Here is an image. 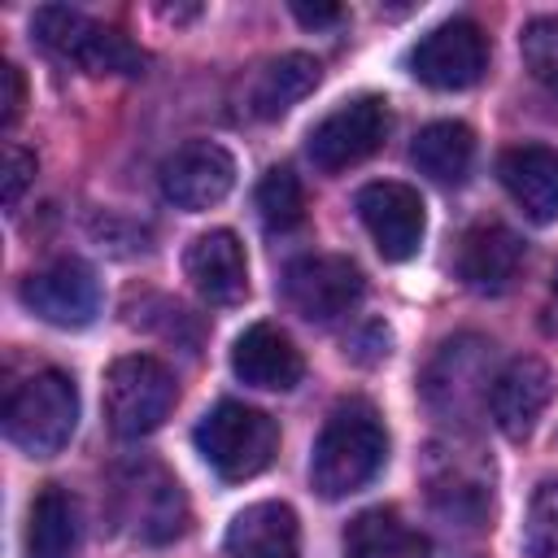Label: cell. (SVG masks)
Returning <instances> with one entry per match:
<instances>
[{"label":"cell","mask_w":558,"mask_h":558,"mask_svg":"<svg viewBox=\"0 0 558 558\" xmlns=\"http://www.w3.org/2000/svg\"><path fill=\"white\" fill-rule=\"evenodd\" d=\"M384 462H388V432H384L375 405L362 397H349L327 414V423L314 440L310 484L318 497L340 501V497L366 488Z\"/></svg>","instance_id":"cell-1"},{"label":"cell","mask_w":558,"mask_h":558,"mask_svg":"<svg viewBox=\"0 0 558 558\" xmlns=\"http://www.w3.org/2000/svg\"><path fill=\"white\" fill-rule=\"evenodd\" d=\"M74 427H78V388L57 366L26 375L4 401V436L31 458L61 453Z\"/></svg>","instance_id":"cell-2"},{"label":"cell","mask_w":558,"mask_h":558,"mask_svg":"<svg viewBox=\"0 0 558 558\" xmlns=\"http://www.w3.org/2000/svg\"><path fill=\"white\" fill-rule=\"evenodd\" d=\"M179 401L174 371L153 353H126L105 371V423L122 440L157 432Z\"/></svg>","instance_id":"cell-3"},{"label":"cell","mask_w":558,"mask_h":558,"mask_svg":"<svg viewBox=\"0 0 558 558\" xmlns=\"http://www.w3.org/2000/svg\"><path fill=\"white\" fill-rule=\"evenodd\" d=\"M31 31H35V39H39L48 52L74 61V65L87 70V74H126V78H135V74H144V65H148V57H144L122 31L100 26L96 17H87V13H78V9H65V4H44V9H35Z\"/></svg>","instance_id":"cell-4"},{"label":"cell","mask_w":558,"mask_h":558,"mask_svg":"<svg viewBox=\"0 0 558 558\" xmlns=\"http://www.w3.org/2000/svg\"><path fill=\"white\" fill-rule=\"evenodd\" d=\"M196 449L222 480H253L275 462L279 427L270 414L244 405V401H218L196 423Z\"/></svg>","instance_id":"cell-5"},{"label":"cell","mask_w":558,"mask_h":558,"mask_svg":"<svg viewBox=\"0 0 558 558\" xmlns=\"http://www.w3.org/2000/svg\"><path fill=\"white\" fill-rule=\"evenodd\" d=\"M113 514L144 545H166L187 532V497L157 462H126L113 471Z\"/></svg>","instance_id":"cell-6"},{"label":"cell","mask_w":558,"mask_h":558,"mask_svg":"<svg viewBox=\"0 0 558 558\" xmlns=\"http://www.w3.org/2000/svg\"><path fill=\"white\" fill-rule=\"evenodd\" d=\"M493 362V344L480 336H453L440 344V353L432 357L427 375H423V397L440 418H466L480 405H488L493 379L488 375Z\"/></svg>","instance_id":"cell-7"},{"label":"cell","mask_w":558,"mask_h":558,"mask_svg":"<svg viewBox=\"0 0 558 558\" xmlns=\"http://www.w3.org/2000/svg\"><path fill=\"white\" fill-rule=\"evenodd\" d=\"M388 126H392V113L384 96H353L310 131V144H305L310 161L327 174H340L366 161L371 153H379L388 140Z\"/></svg>","instance_id":"cell-8"},{"label":"cell","mask_w":558,"mask_h":558,"mask_svg":"<svg viewBox=\"0 0 558 558\" xmlns=\"http://www.w3.org/2000/svg\"><path fill=\"white\" fill-rule=\"evenodd\" d=\"M488 70V35L471 17H449L410 48V74L436 92H462Z\"/></svg>","instance_id":"cell-9"},{"label":"cell","mask_w":558,"mask_h":558,"mask_svg":"<svg viewBox=\"0 0 558 558\" xmlns=\"http://www.w3.org/2000/svg\"><path fill=\"white\" fill-rule=\"evenodd\" d=\"M366 292L362 270L349 257L336 253H314V257H296L283 270V296L288 305L305 318V323H336L344 318Z\"/></svg>","instance_id":"cell-10"},{"label":"cell","mask_w":558,"mask_h":558,"mask_svg":"<svg viewBox=\"0 0 558 558\" xmlns=\"http://www.w3.org/2000/svg\"><path fill=\"white\" fill-rule=\"evenodd\" d=\"M17 296L35 318L65 327V331H78L100 314V279L78 257H61V262L26 275Z\"/></svg>","instance_id":"cell-11"},{"label":"cell","mask_w":558,"mask_h":558,"mask_svg":"<svg viewBox=\"0 0 558 558\" xmlns=\"http://www.w3.org/2000/svg\"><path fill=\"white\" fill-rule=\"evenodd\" d=\"M357 218L371 231L384 262H410L423 244V231H427L423 196L410 183H397V179L366 183L357 192Z\"/></svg>","instance_id":"cell-12"},{"label":"cell","mask_w":558,"mask_h":558,"mask_svg":"<svg viewBox=\"0 0 558 558\" xmlns=\"http://www.w3.org/2000/svg\"><path fill=\"white\" fill-rule=\"evenodd\" d=\"M235 187V157L214 140H187L161 161V196L187 214L214 209Z\"/></svg>","instance_id":"cell-13"},{"label":"cell","mask_w":558,"mask_h":558,"mask_svg":"<svg viewBox=\"0 0 558 558\" xmlns=\"http://www.w3.org/2000/svg\"><path fill=\"white\" fill-rule=\"evenodd\" d=\"M554 397V375L541 357L523 353L514 362H506L493 379V392H488V410H493V423L510 436V440H523L532 436L536 418L545 414Z\"/></svg>","instance_id":"cell-14"},{"label":"cell","mask_w":558,"mask_h":558,"mask_svg":"<svg viewBox=\"0 0 558 558\" xmlns=\"http://www.w3.org/2000/svg\"><path fill=\"white\" fill-rule=\"evenodd\" d=\"M231 371L240 384L262 388V392H288L301 384L305 362L301 349L288 340V331L270 327V323H253L235 336L231 344Z\"/></svg>","instance_id":"cell-15"},{"label":"cell","mask_w":558,"mask_h":558,"mask_svg":"<svg viewBox=\"0 0 558 558\" xmlns=\"http://www.w3.org/2000/svg\"><path fill=\"white\" fill-rule=\"evenodd\" d=\"M523 270V240L501 222H480L458 244V279L471 292L501 296L514 288Z\"/></svg>","instance_id":"cell-16"},{"label":"cell","mask_w":558,"mask_h":558,"mask_svg":"<svg viewBox=\"0 0 558 558\" xmlns=\"http://www.w3.org/2000/svg\"><path fill=\"white\" fill-rule=\"evenodd\" d=\"M183 270L192 279V288L209 301V305H235L248 296V262H244V244L235 240V231L218 227L205 231L187 244L183 253Z\"/></svg>","instance_id":"cell-17"},{"label":"cell","mask_w":558,"mask_h":558,"mask_svg":"<svg viewBox=\"0 0 558 558\" xmlns=\"http://www.w3.org/2000/svg\"><path fill=\"white\" fill-rule=\"evenodd\" d=\"M427 497L440 514L466 519L471 527H480V519L493 506V471L471 462V453H462V449H449V453L432 449V458H427Z\"/></svg>","instance_id":"cell-18"},{"label":"cell","mask_w":558,"mask_h":558,"mask_svg":"<svg viewBox=\"0 0 558 558\" xmlns=\"http://www.w3.org/2000/svg\"><path fill=\"white\" fill-rule=\"evenodd\" d=\"M497 174H501V187L510 192V201L523 209V218H532L541 227L558 218V148L514 144L501 153Z\"/></svg>","instance_id":"cell-19"},{"label":"cell","mask_w":558,"mask_h":558,"mask_svg":"<svg viewBox=\"0 0 558 558\" xmlns=\"http://www.w3.org/2000/svg\"><path fill=\"white\" fill-rule=\"evenodd\" d=\"M231 558H301V523L288 501L244 506L227 527Z\"/></svg>","instance_id":"cell-20"},{"label":"cell","mask_w":558,"mask_h":558,"mask_svg":"<svg viewBox=\"0 0 558 558\" xmlns=\"http://www.w3.org/2000/svg\"><path fill=\"white\" fill-rule=\"evenodd\" d=\"M318 74H323V65L310 52H283V57L257 65V74L248 78L244 105H248L253 118L270 122L279 113H288L296 100H305L318 87Z\"/></svg>","instance_id":"cell-21"},{"label":"cell","mask_w":558,"mask_h":558,"mask_svg":"<svg viewBox=\"0 0 558 558\" xmlns=\"http://www.w3.org/2000/svg\"><path fill=\"white\" fill-rule=\"evenodd\" d=\"M78 501L48 484L26 510V558H74L78 549Z\"/></svg>","instance_id":"cell-22"},{"label":"cell","mask_w":558,"mask_h":558,"mask_svg":"<svg viewBox=\"0 0 558 558\" xmlns=\"http://www.w3.org/2000/svg\"><path fill=\"white\" fill-rule=\"evenodd\" d=\"M344 558H427V536L414 532L397 510H362L344 527Z\"/></svg>","instance_id":"cell-23"},{"label":"cell","mask_w":558,"mask_h":558,"mask_svg":"<svg viewBox=\"0 0 558 558\" xmlns=\"http://www.w3.org/2000/svg\"><path fill=\"white\" fill-rule=\"evenodd\" d=\"M471 157H475V135L466 122H453V118L423 126L410 148V161L418 166V174L436 183H462L471 170Z\"/></svg>","instance_id":"cell-24"},{"label":"cell","mask_w":558,"mask_h":558,"mask_svg":"<svg viewBox=\"0 0 558 558\" xmlns=\"http://www.w3.org/2000/svg\"><path fill=\"white\" fill-rule=\"evenodd\" d=\"M257 214L270 231H292L301 227L305 218V192H301V179L288 170V166H275L262 174L257 183Z\"/></svg>","instance_id":"cell-25"},{"label":"cell","mask_w":558,"mask_h":558,"mask_svg":"<svg viewBox=\"0 0 558 558\" xmlns=\"http://www.w3.org/2000/svg\"><path fill=\"white\" fill-rule=\"evenodd\" d=\"M519 48H523V61L532 70V78L558 96V13L549 17H532L519 35Z\"/></svg>","instance_id":"cell-26"},{"label":"cell","mask_w":558,"mask_h":558,"mask_svg":"<svg viewBox=\"0 0 558 558\" xmlns=\"http://www.w3.org/2000/svg\"><path fill=\"white\" fill-rule=\"evenodd\" d=\"M523 545L527 558H558V480L536 488L523 523Z\"/></svg>","instance_id":"cell-27"},{"label":"cell","mask_w":558,"mask_h":558,"mask_svg":"<svg viewBox=\"0 0 558 558\" xmlns=\"http://www.w3.org/2000/svg\"><path fill=\"white\" fill-rule=\"evenodd\" d=\"M31 179H35V157L26 148L9 144L4 148V209H17V201L31 187Z\"/></svg>","instance_id":"cell-28"},{"label":"cell","mask_w":558,"mask_h":558,"mask_svg":"<svg viewBox=\"0 0 558 558\" xmlns=\"http://www.w3.org/2000/svg\"><path fill=\"white\" fill-rule=\"evenodd\" d=\"M22 105H26V83H22V70L13 61L0 65V126H13L22 118Z\"/></svg>","instance_id":"cell-29"},{"label":"cell","mask_w":558,"mask_h":558,"mask_svg":"<svg viewBox=\"0 0 558 558\" xmlns=\"http://www.w3.org/2000/svg\"><path fill=\"white\" fill-rule=\"evenodd\" d=\"M292 17L301 26H331V22L344 17V9L340 4H305V0H292Z\"/></svg>","instance_id":"cell-30"},{"label":"cell","mask_w":558,"mask_h":558,"mask_svg":"<svg viewBox=\"0 0 558 558\" xmlns=\"http://www.w3.org/2000/svg\"><path fill=\"white\" fill-rule=\"evenodd\" d=\"M554 296H558V275H554Z\"/></svg>","instance_id":"cell-31"}]
</instances>
